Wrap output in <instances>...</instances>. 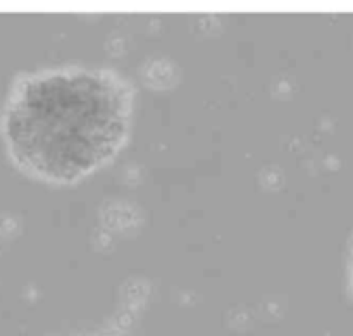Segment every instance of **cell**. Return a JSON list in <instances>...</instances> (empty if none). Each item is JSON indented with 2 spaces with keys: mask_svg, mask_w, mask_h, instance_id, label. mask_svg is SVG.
Segmentation results:
<instances>
[{
  "mask_svg": "<svg viewBox=\"0 0 353 336\" xmlns=\"http://www.w3.org/2000/svg\"><path fill=\"white\" fill-rule=\"evenodd\" d=\"M131 117L133 92L123 76L95 66H57L14 83L0 131L21 171L71 183L119 152Z\"/></svg>",
  "mask_w": 353,
  "mask_h": 336,
  "instance_id": "1",
  "label": "cell"
},
{
  "mask_svg": "<svg viewBox=\"0 0 353 336\" xmlns=\"http://www.w3.org/2000/svg\"><path fill=\"white\" fill-rule=\"evenodd\" d=\"M352 275H353V255H352Z\"/></svg>",
  "mask_w": 353,
  "mask_h": 336,
  "instance_id": "2",
  "label": "cell"
}]
</instances>
